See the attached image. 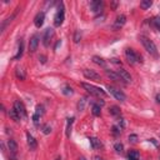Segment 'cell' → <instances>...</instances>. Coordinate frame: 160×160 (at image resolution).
Wrapping results in <instances>:
<instances>
[{
    "label": "cell",
    "instance_id": "obj_18",
    "mask_svg": "<svg viewBox=\"0 0 160 160\" xmlns=\"http://www.w3.org/2000/svg\"><path fill=\"white\" fill-rule=\"evenodd\" d=\"M15 74H17L18 79H20V80L25 79V71H24V69L21 67H17V69H15Z\"/></svg>",
    "mask_w": 160,
    "mask_h": 160
},
{
    "label": "cell",
    "instance_id": "obj_19",
    "mask_svg": "<svg viewBox=\"0 0 160 160\" xmlns=\"http://www.w3.org/2000/svg\"><path fill=\"white\" fill-rule=\"evenodd\" d=\"M89 140H90V144H91V147H93L94 149H99V148L101 147V143H100L99 139H97V138H90Z\"/></svg>",
    "mask_w": 160,
    "mask_h": 160
},
{
    "label": "cell",
    "instance_id": "obj_31",
    "mask_svg": "<svg viewBox=\"0 0 160 160\" xmlns=\"http://www.w3.org/2000/svg\"><path fill=\"white\" fill-rule=\"evenodd\" d=\"M80 38H82V34H80V31H75V35H74V41L75 43H79L80 41Z\"/></svg>",
    "mask_w": 160,
    "mask_h": 160
},
{
    "label": "cell",
    "instance_id": "obj_41",
    "mask_svg": "<svg viewBox=\"0 0 160 160\" xmlns=\"http://www.w3.org/2000/svg\"><path fill=\"white\" fill-rule=\"evenodd\" d=\"M55 160H61V159H60V158H58V159H55Z\"/></svg>",
    "mask_w": 160,
    "mask_h": 160
},
{
    "label": "cell",
    "instance_id": "obj_20",
    "mask_svg": "<svg viewBox=\"0 0 160 160\" xmlns=\"http://www.w3.org/2000/svg\"><path fill=\"white\" fill-rule=\"evenodd\" d=\"M23 50H24V43L20 40V43H19V50H18V54L15 55V60H18V59H20L21 58V55H23Z\"/></svg>",
    "mask_w": 160,
    "mask_h": 160
},
{
    "label": "cell",
    "instance_id": "obj_11",
    "mask_svg": "<svg viewBox=\"0 0 160 160\" xmlns=\"http://www.w3.org/2000/svg\"><path fill=\"white\" fill-rule=\"evenodd\" d=\"M118 74H119L120 78L123 79V82H125V83H130V82H131V76H130V74L128 73L125 69H119V70H118Z\"/></svg>",
    "mask_w": 160,
    "mask_h": 160
},
{
    "label": "cell",
    "instance_id": "obj_39",
    "mask_svg": "<svg viewBox=\"0 0 160 160\" xmlns=\"http://www.w3.org/2000/svg\"><path fill=\"white\" fill-rule=\"evenodd\" d=\"M95 160H103L101 158H99V156H95Z\"/></svg>",
    "mask_w": 160,
    "mask_h": 160
},
{
    "label": "cell",
    "instance_id": "obj_9",
    "mask_svg": "<svg viewBox=\"0 0 160 160\" xmlns=\"http://www.w3.org/2000/svg\"><path fill=\"white\" fill-rule=\"evenodd\" d=\"M14 109L18 111V113L20 114V116H25L26 115V111H25V106H24V104L21 103V101H19V100H17L14 103Z\"/></svg>",
    "mask_w": 160,
    "mask_h": 160
},
{
    "label": "cell",
    "instance_id": "obj_27",
    "mask_svg": "<svg viewBox=\"0 0 160 160\" xmlns=\"http://www.w3.org/2000/svg\"><path fill=\"white\" fill-rule=\"evenodd\" d=\"M63 94H65V95H71L73 94V89L69 86V85H65L63 88Z\"/></svg>",
    "mask_w": 160,
    "mask_h": 160
},
{
    "label": "cell",
    "instance_id": "obj_6",
    "mask_svg": "<svg viewBox=\"0 0 160 160\" xmlns=\"http://www.w3.org/2000/svg\"><path fill=\"white\" fill-rule=\"evenodd\" d=\"M39 45V35H33V38L29 41V51L30 53H35Z\"/></svg>",
    "mask_w": 160,
    "mask_h": 160
},
{
    "label": "cell",
    "instance_id": "obj_7",
    "mask_svg": "<svg viewBox=\"0 0 160 160\" xmlns=\"http://www.w3.org/2000/svg\"><path fill=\"white\" fill-rule=\"evenodd\" d=\"M53 36H54V30H53L51 28L46 29V30H45V33H44V36H43V44H44L45 46H48Z\"/></svg>",
    "mask_w": 160,
    "mask_h": 160
},
{
    "label": "cell",
    "instance_id": "obj_25",
    "mask_svg": "<svg viewBox=\"0 0 160 160\" xmlns=\"http://www.w3.org/2000/svg\"><path fill=\"white\" fill-rule=\"evenodd\" d=\"M109 111H110V114L114 115V116H119L120 115V109L118 106H111Z\"/></svg>",
    "mask_w": 160,
    "mask_h": 160
},
{
    "label": "cell",
    "instance_id": "obj_32",
    "mask_svg": "<svg viewBox=\"0 0 160 160\" xmlns=\"http://www.w3.org/2000/svg\"><path fill=\"white\" fill-rule=\"evenodd\" d=\"M114 148H115V150H116L118 153H121V151H123V149H124V147H123V144H120V143L115 144V145H114Z\"/></svg>",
    "mask_w": 160,
    "mask_h": 160
},
{
    "label": "cell",
    "instance_id": "obj_3",
    "mask_svg": "<svg viewBox=\"0 0 160 160\" xmlns=\"http://www.w3.org/2000/svg\"><path fill=\"white\" fill-rule=\"evenodd\" d=\"M125 56H126L128 61H129V64H135V63L141 61V56L138 53H135L133 49H126L125 50Z\"/></svg>",
    "mask_w": 160,
    "mask_h": 160
},
{
    "label": "cell",
    "instance_id": "obj_29",
    "mask_svg": "<svg viewBox=\"0 0 160 160\" xmlns=\"http://www.w3.org/2000/svg\"><path fill=\"white\" fill-rule=\"evenodd\" d=\"M153 23H154V26H155L158 30H160V17H155L154 20H153Z\"/></svg>",
    "mask_w": 160,
    "mask_h": 160
},
{
    "label": "cell",
    "instance_id": "obj_35",
    "mask_svg": "<svg viewBox=\"0 0 160 160\" xmlns=\"http://www.w3.org/2000/svg\"><path fill=\"white\" fill-rule=\"evenodd\" d=\"M136 140H138V136H136V135H134V134H133V135H130V136H129V141H130V143H133V144H134V143H136Z\"/></svg>",
    "mask_w": 160,
    "mask_h": 160
},
{
    "label": "cell",
    "instance_id": "obj_16",
    "mask_svg": "<svg viewBox=\"0 0 160 160\" xmlns=\"http://www.w3.org/2000/svg\"><path fill=\"white\" fill-rule=\"evenodd\" d=\"M8 148H9V150H10L11 154H17V151H18V144L15 143L14 140H9L8 141Z\"/></svg>",
    "mask_w": 160,
    "mask_h": 160
},
{
    "label": "cell",
    "instance_id": "obj_38",
    "mask_svg": "<svg viewBox=\"0 0 160 160\" xmlns=\"http://www.w3.org/2000/svg\"><path fill=\"white\" fill-rule=\"evenodd\" d=\"M156 100H158V103L160 104V94H158V95H156Z\"/></svg>",
    "mask_w": 160,
    "mask_h": 160
},
{
    "label": "cell",
    "instance_id": "obj_23",
    "mask_svg": "<svg viewBox=\"0 0 160 160\" xmlns=\"http://www.w3.org/2000/svg\"><path fill=\"white\" fill-rule=\"evenodd\" d=\"M91 111H93V114H94L95 116H99V115H100V113H101L100 106H99L98 104H94V105H93V109H91Z\"/></svg>",
    "mask_w": 160,
    "mask_h": 160
},
{
    "label": "cell",
    "instance_id": "obj_12",
    "mask_svg": "<svg viewBox=\"0 0 160 160\" xmlns=\"http://www.w3.org/2000/svg\"><path fill=\"white\" fill-rule=\"evenodd\" d=\"M26 139H28V145H29V148L30 149H36V147H38V143H36V140H35V138L31 135V134H26Z\"/></svg>",
    "mask_w": 160,
    "mask_h": 160
},
{
    "label": "cell",
    "instance_id": "obj_17",
    "mask_svg": "<svg viewBox=\"0 0 160 160\" xmlns=\"http://www.w3.org/2000/svg\"><path fill=\"white\" fill-rule=\"evenodd\" d=\"M9 116L14 120V121H19L20 120V114L18 113L15 109H11V110H9Z\"/></svg>",
    "mask_w": 160,
    "mask_h": 160
},
{
    "label": "cell",
    "instance_id": "obj_4",
    "mask_svg": "<svg viewBox=\"0 0 160 160\" xmlns=\"http://www.w3.org/2000/svg\"><path fill=\"white\" fill-rule=\"evenodd\" d=\"M108 90L110 91V94L113 95V97L116 99V100H120V101H125V99H126V97H125V94L121 91V90H119V89H116V88H114V86H108Z\"/></svg>",
    "mask_w": 160,
    "mask_h": 160
},
{
    "label": "cell",
    "instance_id": "obj_10",
    "mask_svg": "<svg viewBox=\"0 0 160 160\" xmlns=\"http://www.w3.org/2000/svg\"><path fill=\"white\" fill-rule=\"evenodd\" d=\"M103 6H104L103 2H99V0H95V2L90 3V8H91V10L94 13H100L101 9H103Z\"/></svg>",
    "mask_w": 160,
    "mask_h": 160
},
{
    "label": "cell",
    "instance_id": "obj_24",
    "mask_svg": "<svg viewBox=\"0 0 160 160\" xmlns=\"http://www.w3.org/2000/svg\"><path fill=\"white\" fill-rule=\"evenodd\" d=\"M129 160H139V153L136 150L129 151Z\"/></svg>",
    "mask_w": 160,
    "mask_h": 160
},
{
    "label": "cell",
    "instance_id": "obj_36",
    "mask_svg": "<svg viewBox=\"0 0 160 160\" xmlns=\"http://www.w3.org/2000/svg\"><path fill=\"white\" fill-rule=\"evenodd\" d=\"M113 133H114L115 135H118V134H120V130L118 129L116 126H113Z\"/></svg>",
    "mask_w": 160,
    "mask_h": 160
},
{
    "label": "cell",
    "instance_id": "obj_33",
    "mask_svg": "<svg viewBox=\"0 0 160 160\" xmlns=\"http://www.w3.org/2000/svg\"><path fill=\"white\" fill-rule=\"evenodd\" d=\"M35 113L39 114V115L41 116V115L44 114V108H43L41 105H38V106H36V111H35Z\"/></svg>",
    "mask_w": 160,
    "mask_h": 160
},
{
    "label": "cell",
    "instance_id": "obj_28",
    "mask_svg": "<svg viewBox=\"0 0 160 160\" xmlns=\"http://www.w3.org/2000/svg\"><path fill=\"white\" fill-rule=\"evenodd\" d=\"M41 129H43V133H44V134H46V135L51 133V126L46 125V124H45V125H43V128H41Z\"/></svg>",
    "mask_w": 160,
    "mask_h": 160
},
{
    "label": "cell",
    "instance_id": "obj_30",
    "mask_svg": "<svg viewBox=\"0 0 160 160\" xmlns=\"http://www.w3.org/2000/svg\"><path fill=\"white\" fill-rule=\"evenodd\" d=\"M85 103H86V99L83 98L82 100L79 101V104H78V109H79V110H84V105H85Z\"/></svg>",
    "mask_w": 160,
    "mask_h": 160
},
{
    "label": "cell",
    "instance_id": "obj_5",
    "mask_svg": "<svg viewBox=\"0 0 160 160\" xmlns=\"http://www.w3.org/2000/svg\"><path fill=\"white\" fill-rule=\"evenodd\" d=\"M64 21V8H63V4H60L59 6V10L55 15V18H54V25L55 26H60Z\"/></svg>",
    "mask_w": 160,
    "mask_h": 160
},
{
    "label": "cell",
    "instance_id": "obj_2",
    "mask_svg": "<svg viewBox=\"0 0 160 160\" xmlns=\"http://www.w3.org/2000/svg\"><path fill=\"white\" fill-rule=\"evenodd\" d=\"M82 86L90 94V95H94V97H105L106 95V93L103 90V89H100V88H98V86H94V85H91V84H88V83H83L82 84Z\"/></svg>",
    "mask_w": 160,
    "mask_h": 160
},
{
    "label": "cell",
    "instance_id": "obj_1",
    "mask_svg": "<svg viewBox=\"0 0 160 160\" xmlns=\"http://www.w3.org/2000/svg\"><path fill=\"white\" fill-rule=\"evenodd\" d=\"M140 41H141V44H143V46L145 48V50L150 54V55H153V56H158V50H156V45L154 44V41L153 40H150L149 38H147V36H140Z\"/></svg>",
    "mask_w": 160,
    "mask_h": 160
},
{
    "label": "cell",
    "instance_id": "obj_13",
    "mask_svg": "<svg viewBox=\"0 0 160 160\" xmlns=\"http://www.w3.org/2000/svg\"><path fill=\"white\" fill-rule=\"evenodd\" d=\"M44 19H45V14L44 13H38L36 17L34 19V24L36 28H40L43 24H44Z\"/></svg>",
    "mask_w": 160,
    "mask_h": 160
},
{
    "label": "cell",
    "instance_id": "obj_14",
    "mask_svg": "<svg viewBox=\"0 0 160 160\" xmlns=\"http://www.w3.org/2000/svg\"><path fill=\"white\" fill-rule=\"evenodd\" d=\"M126 21V18H125V15H119V17L116 18L115 20V24H114V29H119L121 28Z\"/></svg>",
    "mask_w": 160,
    "mask_h": 160
},
{
    "label": "cell",
    "instance_id": "obj_34",
    "mask_svg": "<svg viewBox=\"0 0 160 160\" xmlns=\"http://www.w3.org/2000/svg\"><path fill=\"white\" fill-rule=\"evenodd\" d=\"M39 119H40V115H39V114H36V113H35V114H34V115H33V121H34V123H35V124H36V125H38V124H39Z\"/></svg>",
    "mask_w": 160,
    "mask_h": 160
},
{
    "label": "cell",
    "instance_id": "obj_26",
    "mask_svg": "<svg viewBox=\"0 0 160 160\" xmlns=\"http://www.w3.org/2000/svg\"><path fill=\"white\" fill-rule=\"evenodd\" d=\"M151 0H143V2L140 3V6H141V9H148V8H150L151 6Z\"/></svg>",
    "mask_w": 160,
    "mask_h": 160
},
{
    "label": "cell",
    "instance_id": "obj_37",
    "mask_svg": "<svg viewBox=\"0 0 160 160\" xmlns=\"http://www.w3.org/2000/svg\"><path fill=\"white\" fill-rule=\"evenodd\" d=\"M39 59H40V61H41V63H43V64H44V63H45V61H46V58H45V56H44V55H41V56H39Z\"/></svg>",
    "mask_w": 160,
    "mask_h": 160
},
{
    "label": "cell",
    "instance_id": "obj_22",
    "mask_svg": "<svg viewBox=\"0 0 160 160\" xmlns=\"http://www.w3.org/2000/svg\"><path fill=\"white\" fill-rule=\"evenodd\" d=\"M93 61H94L95 64H98V65L105 68V61H104V59H101V58H99V56H94V58H93Z\"/></svg>",
    "mask_w": 160,
    "mask_h": 160
},
{
    "label": "cell",
    "instance_id": "obj_8",
    "mask_svg": "<svg viewBox=\"0 0 160 160\" xmlns=\"http://www.w3.org/2000/svg\"><path fill=\"white\" fill-rule=\"evenodd\" d=\"M83 74L86 79H90V80H100V75L98 73H95L94 70L91 69H84L83 70Z\"/></svg>",
    "mask_w": 160,
    "mask_h": 160
},
{
    "label": "cell",
    "instance_id": "obj_21",
    "mask_svg": "<svg viewBox=\"0 0 160 160\" xmlns=\"http://www.w3.org/2000/svg\"><path fill=\"white\" fill-rule=\"evenodd\" d=\"M73 121H74V118L68 119V124H67V136H68V138H70V134H71V125H73Z\"/></svg>",
    "mask_w": 160,
    "mask_h": 160
},
{
    "label": "cell",
    "instance_id": "obj_40",
    "mask_svg": "<svg viewBox=\"0 0 160 160\" xmlns=\"http://www.w3.org/2000/svg\"><path fill=\"white\" fill-rule=\"evenodd\" d=\"M79 160H86V159H85V158H80Z\"/></svg>",
    "mask_w": 160,
    "mask_h": 160
},
{
    "label": "cell",
    "instance_id": "obj_15",
    "mask_svg": "<svg viewBox=\"0 0 160 160\" xmlns=\"http://www.w3.org/2000/svg\"><path fill=\"white\" fill-rule=\"evenodd\" d=\"M105 73H106V75H108L109 78L113 79L114 82H116V83H121V82H123V79L120 78L119 74H116V73H114V71H109V70H105Z\"/></svg>",
    "mask_w": 160,
    "mask_h": 160
}]
</instances>
